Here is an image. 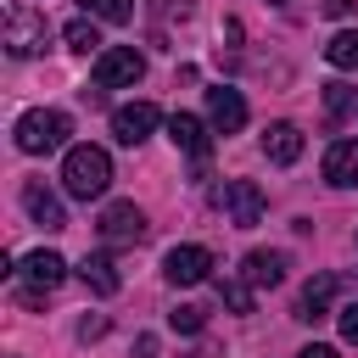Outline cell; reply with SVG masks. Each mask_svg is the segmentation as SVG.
I'll return each mask as SVG.
<instances>
[{"label": "cell", "instance_id": "4fadbf2b", "mask_svg": "<svg viewBox=\"0 0 358 358\" xmlns=\"http://www.w3.org/2000/svg\"><path fill=\"white\" fill-rule=\"evenodd\" d=\"M168 140H173L185 157L207 162V129H201V117H190V112H173V117H168Z\"/></svg>", "mask_w": 358, "mask_h": 358}, {"label": "cell", "instance_id": "277c9868", "mask_svg": "<svg viewBox=\"0 0 358 358\" xmlns=\"http://www.w3.org/2000/svg\"><path fill=\"white\" fill-rule=\"evenodd\" d=\"M45 11H34V6H11L6 11V50L11 56H39L45 50Z\"/></svg>", "mask_w": 358, "mask_h": 358}, {"label": "cell", "instance_id": "8992f818", "mask_svg": "<svg viewBox=\"0 0 358 358\" xmlns=\"http://www.w3.org/2000/svg\"><path fill=\"white\" fill-rule=\"evenodd\" d=\"M101 241H112V246L145 241V213H140L134 201H112V207L101 213Z\"/></svg>", "mask_w": 358, "mask_h": 358}, {"label": "cell", "instance_id": "6da1fadb", "mask_svg": "<svg viewBox=\"0 0 358 358\" xmlns=\"http://www.w3.org/2000/svg\"><path fill=\"white\" fill-rule=\"evenodd\" d=\"M62 185H67V196H78V201L101 196V190L112 185V157H106L101 145H73V151L62 157Z\"/></svg>", "mask_w": 358, "mask_h": 358}, {"label": "cell", "instance_id": "cb8c5ba5", "mask_svg": "<svg viewBox=\"0 0 358 358\" xmlns=\"http://www.w3.org/2000/svg\"><path fill=\"white\" fill-rule=\"evenodd\" d=\"M341 336L358 347V302H347V308H341Z\"/></svg>", "mask_w": 358, "mask_h": 358}, {"label": "cell", "instance_id": "2e32d148", "mask_svg": "<svg viewBox=\"0 0 358 358\" xmlns=\"http://www.w3.org/2000/svg\"><path fill=\"white\" fill-rule=\"evenodd\" d=\"M241 280H246V285H280V280H285V257H280V252H246Z\"/></svg>", "mask_w": 358, "mask_h": 358}, {"label": "cell", "instance_id": "7c38bea8", "mask_svg": "<svg viewBox=\"0 0 358 358\" xmlns=\"http://www.w3.org/2000/svg\"><path fill=\"white\" fill-rule=\"evenodd\" d=\"M22 207H28V218H34V224H45V229H62V224H67L62 201H56V196H50V185H39V179H28V185H22Z\"/></svg>", "mask_w": 358, "mask_h": 358}, {"label": "cell", "instance_id": "484cf974", "mask_svg": "<svg viewBox=\"0 0 358 358\" xmlns=\"http://www.w3.org/2000/svg\"><path fill=\"white\" fill-rule=\"evenodd\" d=\"M101 330H106V319H84V324H78V336H84V341H95Z\"/></svg>", "mask_w": 358, "mask_h": 358}, {"label": "cell", "instance_id": "603a6c76", "mask_svg": "<svg viewBox=\"0 0 358 358\" xmlns=\"http://www.w3.org/2000/svg\"><path fill=\"white\" fill-rule=\"evenodd\" d=\"M324 106H330V117H341V112L352 106V90H347V84H324Z\"/></svg>", "mask_w": 358, "mask_h": 358}, {"label": "cell", "instance_id": "ac0fdd59", "mask_svg": "<svg viewBox=\"0 0 358 358\" xmlns=\"http://www.w3.org/2000/svg\"><path fill=\"white\" fill-rule=\"evenodd\" d=\"M62 39H67V50H78V56L101 50V34H95V22H90V17H73V22L62 28Z\"/></svg>", "mask_w": 358, "mask_h": 358}, {"label": "cell", "instance_id": "30bf717a", "mask_svg": "<svg viewBox=\"0 0 358 358\" xmlns=\"http://www.w3.org/2000/svg\"><path fill=\"white\" fill-rule=\"evenodd\" d=\"M207 117H213L218 134H241V129H246V101L218 84V90H207Z\"/></svg>", "mask_w": 358, "mask_h": 358}, {"label": "cell", "instance_id": "ffe728a7", "mask_svg": "<svg viewBox=\"0 0 358 358\" xmlns=\"http://www.w3.org/2000/svg\"><path fill=\"white\" fill-rule=\"evenodd\" d=\"M84 17H101V22H129L134 17V0H78Z\"/></svg>", "mask_w": 358, "mask_h": 358}, {"label": "cell", "instance_id": "5bb4252c", "mask_svg": "<svg viewBox=\"0 0 358 358\" xmlns=\"http://www.w3.org/2000/svg\"><path fill=\"white\" fill-rule=\"evenodd\" d=\"M324 179L330 185H358V140H336L330 151H324Z\"/></svg>", "mask_w": 358, "mask_h": 358}, {"label": "cell", "instance_id": "44dd1931", "mask_svg": "<svg viewBox=\"0 0 358 358\" xmlns=\"http://www.w3.org/2000/svg\"><path fill=\"white\" fill-rule=\"evenodd\" d=\"M218 296H224L235 313H246V308H252V291H246V280H218Z\"/></svg>", "mask_w": 358, "mask_h": 358}, {"label": "cell", "instance_id": "52a82bcc", "mask_svg": "<svg viewBox=\"0 0 358 358\" xmlns=\"http://www.w3.org/2000/svg\"><path fill=\"white\" fill-rule=\"evenodd\" d=\"M17 274H22V285H28V302H39L45 291H56V285H62L67 263H62L56 252H45V246H39V252H28V257H22V268H17Z\"/></svg>", "mask_w": 358, "mask_h": 358}, {"label": "cell", "instance_id": "d6986e66", "mask_svg": "<svg viewBox=\"0 0 358 358\" xmlns=\"http://www.w3.org/2000/svg\"><path fill=\"white\" fill-rule=\"evenodd\" d=\"M324 62H330V67H358V28L324 39Z\"/></svg>", "mask_w": 358, "mask_h": 358}, {"label": "cell", "instance_id": "3957f363", "mask_svg": "<svg viewBox=\"0 0 358 358\" xmlns=\"http://www.w3.org/2000/svg\"><path fill=\"white\" fill-rule=\"evenodd\" d=\"M145 78V56L134 45H112V50H95V84L101 90H129Z\"/></svg>", "mask_w": 358, "mask_h": 358}, {"label": "cell", "instance_id": "8fae6325", "mask_svg": "<svg viewBox=\"0 0 358 358\" xmlns=\"http://www.w3.org/2000/svg\"><path fill=\"white\" fill-rule=\"evenodd\" d=\"M263 157H268L274 168H291V162L302 157V129H296V123H268V129H263Z\"/></svg>", "mask_w": 358, "mask_h": 358}, {"label": "cell", "instance_id": "f1b7e54d", "mask_svg": "<svg viewBox=\"0 0 358 358\" xmlns=\"http://www.w3.org/2000/svg\"><path fill=\"white\" fill-rule=\"evenodd\" d=\"M274 6H285V0H274Z\"/></svg>", "mask_w": 358, "mask_h": 358}, {"label": "cell", "instance_id": "9a60e30c", "mask_svg": "<svg viewBox=\"0 0 358 358\" xmlns=\"http://www.w3.org/2000/svg\"><path fill=\"white\" fill-rule=\"evenodd\" d=\"M78 280H84V285H90V291H95V296H117V285H123V280H117V268H112V257H106V252H90V257H84V263H78Z\"/></svg>", "mask_w": 358, "mask_h": 358}, {"label": "cell", "instance_id": "4316f807", "mask_svg": "<svg viewBox=\"0 0 358 358\" xmlns=\"http://www.w3.org/2000/svg\"><path fill=\"white\" fill-rule=\"evenodd\" d=\"M296 358H336V352H330V347H319V341H313V347H302V352H296Z\"/></svg>", "mask_w": 358, "mask_h": 358}, {"label": "cell", "instance_id": "e0dca14e", "mask_svg": "<svg viewBox=\"0 0 358 358\" xmlns=\"http://www.w3.org/2000/svg\"><path fill=\"white\" fill-rule=\"evenodd\" d=\"M330 291H336V280L330 274H313L308 285H302V302H296V319H324V308H330Z\"/></svg>", "mask_w": 358, "mask_h": 358}, {"label": "cell", "instance_id": "7a4b0ae2", "mask_svg": "<svg viewBox=\"0 0 358 358\" xmlns=\"http://www.w3.org/2000/svg\"><path fill=\"white\" fill-rule=\"evenodd\" d=\"M11 134H17V151H28V157H45V151L67 145L73 123H67V112H56V106H39V112H22Z\"/></svg>", "mask_w": 358, "mask_h": 358}, {"label": "cell", "instance_id": "83f0119b", "mask_svg": "<svg viewBox=\"0 0 358 358\" xmlns=\"http://www.w3.org/2000/svg\"><path fill=\"white\" fill-rule=\"evenodd\" d=\"M140 358H157V341L151 336H140Z\"/></svg>", "mask_w": 358, "mask_h": 358}, {"label": "cell", "instance_id": "5b68a950", "mask_svg": "<svg viewBox=\"0 0 358 358\" xmlns=\"http://www.w3.org/2000/svg\"><path fill=\"white\" fill-rule=\"evenodd\" d=\"M218 207L229 213V224H235V229H252V224L263 218V190H257L252 179H229V185L218 190Z\"/></svg>", "mask_w": 358, "mask_h": 358}, {"label": "cell", "instance_id": "7402d4cb", "mask_svg": "<svg viewBox=\"0 0 358 358\" xmlns=\"http://www.w3.org/2000/svg\"><path fill=\"white\" fill-rule=\"evenodd\" d=\"M201 319H207V313H201V308H190V302L168 313V324H173V330H185V336H190V330H201Z\"/></svg>", "mask_w": 358, "mask_h": 358}, {"label": "cell", "instance_id": "9c48e42d", "mask_svg": "<svg viewBox=\"0 0 358 358\" xmlns=\"http://www.w3.org/2000/svg\"><path fill=\"white\" fill-rule=\"evenodd\" d=\"M151 129H157V106H151V101H129V106L112 112V134H117V145H140Z\"/></svg>", "mask_w": 358, "mask_h": 358}, {"label": "cell", "instance_id": "d4e9b609", "mask_svg": "<svg viewBox=\"0 0 358 358\" xmlns=\"http://www.w3.org/2000/svg\"><path fill=\"white\" fill-rule=\"evenodd\" d=\"M358 0H324V17H352Z\"/></svg>", "mask_w": 358, "mask_h": 358}, {"label": "cell", "instance_id": "ba28073f", "mask_svg": "<svg viewBox=\"0 0 358 358\" xmlns=\"http://www.w3.org/2000/svg\"><path fill=\"white\" fill-rule=\"evenodd\" d=\"M207 268H213V252H207V246H173V252L162 257L168 285H201Z\"/></svg>", "mask_w": 358, "mask_h": 358}]
</instances>
